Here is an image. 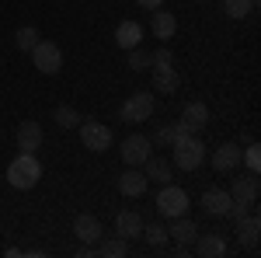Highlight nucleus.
<instances>
[{
  "label": "nucleus",
  "mask_w": 261,
  "mask_h": 258,
  "mask_svg": "<svg viewBox=\"0 0 261 258\" xmlns=\"http://www.w3.org/2000/svg\"><path fill=\"white\" fill-rule=\"evenodd\" d=\"M39 178H42V164L35 154H18L11 160V168H7V181L14 189H35Z\"/></svg>",
  "instance_id": "1"
},
{
  "label": "nucleus",
  "mask_w": 261,
  "mask_h": 258,
  "mask_svg": "<svg viewBox=\"0 0 261 258\" xmlns=\"http://www.w3.org/2000/svg\"><path fill=\"white\" fill-rule=\"evenodd\" d=\"M171 150H174V168L181 171H195L205 160V143L199 136H178L171 143Z\"/></svg>",
  "instance_id": "2"
},
{
  "label": "nucleus",
  "mask_w": 261,
  "mask_h": 258,
  "mask_svg": "<svg viewBox=\"0 0 261 258\" xmlns=\"http://www.w3.org/2000/svg\"><path fill=\"white\" fill-rule=\"evenodd\" d=\"M185 209H188V192L167 181V185L161 189V196H157V213L167 217V220H174V217H181Z\"/></svg>",
  "instance_id": "3"
},
{
  "label": "nucleus",
  "mask_w": 261,
  "mask_h": 258,
  "mask_svg": "<svg viewBox=\"0 0 261 258\" xmlns=\"http://www.w3.org/2000/svg\"><path fill=\"white\" fill-rule=\"evenodd\" d=\"M32 63H35V70H39V74H45V77L60 74V66H63V53H60V45H53V42L39 39V45L32 49Z\"/></svg>",
  "instance_id": "4"
},
{
  "label": "nucleus",
  "mask_w": 261,
  "mask_h": 258,
  "mask_svg": "<svg viewBox=\"0 0 261 258\" xmlns=\"http://www.w3.org/2000/svg\"><path fill=\"white\" fill-rule=\"evenodd\" d=\"M150 147H153V139L143 136V133L125 136V139H122V160H125V168H143V160L153 154Z\"/></svg>",
  "instance_id": "5"
},
{
  "label": "nucleus",
  "mask_w": 261,
  "mask_h": 258,
  "mask_svg": "<svg viewBox=\"0 0 261 258\" xmlns=\"http://www.w3.org/2000/svg\"><path fill=\"white\" fill-rule=\"evenodd\" d=\"M205 126H209V108H205L202 101H188V105H185V112H181L178 129L185 133V136H199Z\"/></svg>",
  "instance_id": "6"
},
{
  "label": "nucleus",
  "mask_w": 261,
  "mask_h": 258,
  "mask_svg": "<svg viewBox=\"0 0 261 258\" xmlns=\"http://www.w3.org/2000/svg\"><path fill=\"white\" fill-rule=\"evenodd\" d=\"M153 115V95L150 91H133L129 101L122 105V119L125 122H146Z\"/></svg>",
  "instance_id": "7"
},
{
  "label": "nucleus",
  "mask_w": 261,
  "mask_h": 258,
  "mask_svg": "<svg viewBox=\"0 0 261 258\" xmlns=\"http://www.w3.org/2000/svg\"><path fill=\"white\" fill-rule=\"evenodd\" d=\"M81 139H84V147H87V150H108V147H112V129H108V126H105V122H81Z\"/></svg>",
  "instance_id": "8"
},
{
  "label": "nucleus",
  "mask_w": 261,
  "mask_h": 258,
  "mask_svg": "<svg viewBox=\"0 0 261 258\" xmlns=\"http://www.w3.org/2000/svg\"><path fill=\"white\" fill-rule=\"evenodd\" d=\"M258 192H261V185H258V175L254 171L244 175V178H233V185H230V199L241 202V206H254Z\"/></svg>",
  "instance_id": "9"
},
{
  "label": "nucleus",
  "mask_w": 261,
  "mask_h": 258,
  "mask_svg": "<svg viewBox=\"0 0 261 258\" xmlns=\"http://www.w3.org/2000/svg\"><path fill=\"white\" fill-rule=\"evenodd\" d=\"M73 234L84 241V244H98L105 238V227H101L98 217H91V213H81V217L73 220Z\"/></svg>",
  "instance_id": "10"
},
{
  "label": "nucleus",
  "mask_w": 261,
  "mask_h": 258,
  "mask_svg": "<svg viewBox=\"0 0 261 258\" xmlns=\"http://www.w3.org/2000/svg\"><path fill=\"white\" fill-rule=\"evenodd\" d=\"M39 147H42V126L32 119L18 122V150L21 154H35Z\"/></svg>",
  "instance_id": "11"
},
{
  "label": "nucleus",
  "mask_w": 261,
  "mask_h": 258,
  "mask_svg": "<svg viewBox=\"0 0 261 258\" xmlns=\"http://www.w3.org/2000/svg\"><path fill=\"white\" fill-rule=\"evenodd\" d=\"M230 206H233V199H230V192H223V189H209L202 196V209L209 217H230Z\"/></svg>",
  "instance_id": "12"
},
{
  "label": "nucleus",
  "mask_w": 261,
  "mask_h": 258,
  "mask_svg": "<svg viewBox=\"0 0 261 258\" xmlns=\"http://www.w3.org/2000/svg\"><path fill=\"white\" fill-rule=\"evenodd\" d=\"M146 175H143V171H136V168H125V171H122L119 175V192L122 196H129V199H136V196H143V192H146Z\"/></svg>",
  "instance_id": "13"
},
{
  "label": "nucleus",
  "mask_w": 261,
  "mask_h": 258,
  "mask_svg": "<svg viewBox=\"0 0 261 258\" xmlns=\"http://www.w3.org/2000/svg\"><path fill=\"white\" fill-rule=\"evenodd\" d=\"M258 234H261V220L244 213V217L237 220V241H241L247 251H258Z\"/></svg>",
  "instance_id": "14"
},
{
  "label": "nucleus",
  "mask_w": 261,
  "mask_h": 258,
  "mask_svg": "<svg viewBox=\"0 0 261 258\" xmlns=\"http://www.w3.org/2000/svg\"><path fill=\"white\" fill-rule=\"evenodd\" d=\"M167 238H174L178 244L192 248V244H195V238H199V227H195V220H188L185 213H181V217H174L171 230H167Z\"/></svg>",
  "instance_id": "15"
},
{
  "label": "nucleus",
  "mask_w": 261,
  "mask_h": 258,
  "mask_svg": "<svg viewBox=\"0 0 261 258\" xmlns=\"http://www.w3.org/2000/svg\"><path fill=\"white\" fill-rule=\"evenodd\" d=\"M237 164H241V147L237 143H220L213 150V168L216 171H233Z\"/></svg>",
  "instance_id": "16"
},
{
  "label": "nucleus",
  "mask_w": 261,
  "mask_h": 258,
  "mask_svg": "<svg viewBox=\"0 0 261 258\" xmlns=\"http://www.w3.org/2000/svg\"><path fill=\"white\" fill-rule=\"evenodd\" d=\"M115 234L125 241H133V238H140L143 234V220L140 213H133V209H122L119 217H115Z\"/></svg>",
  "instance_id": "17"
},
{
  "label": "nucleus",
  "mask_w": 261,
  "mask_h": 258,
  "mask_svg": "<svg viewBox=\"0 0 261 258\" xmlns=\"http://www.w3.org/2000/svg\"><path fill=\"white\" fill-rule=\"evenodd\" d=\"M195 251L202 258H220V255H226V241L220 234H199L195 238Z\"/></svg>",
  "instance_id": "18"
},
{
  "label": "nucleus",
  "mask_w": 261,
  "mask_h": 258,
  "mask_svg": "<svg viewBox=\"0 0 261 258\" xmlns=\"http://www.w3.org/2000/svg\"><path fill=\"white\" fill-rule=\"evenodd\" d=\"M181 87V77L174 66H164V70H153V91L157 95H174Z\"/></svg>",
  "instance_id": "19"
},
{
  "label": "nucleus",
  "mask_w": 261,
  "mask_h": 258,
  "mask_svg": "<svg viewBox=\"0 0 261 258\" xmlns=\"http://www.w3.org/2000/svg\"><path fill=\"white\" fill-rule=\"evenodd\" d=\"M143 168H146L143 175H146V178H153L157 185H167V181L174 178V171H171V164H167L164 157H153V154H150V157L143 160Z\"/></svg>",
  "instance_id": "20"
},
{
  "label": "nucleus",
  "mask_w": 261,
  "mask_h": 258,
  "mask_svg": "<svg viewBox=\"0 0 261 258\" xmlns=\"http://www.w3.org/2000/svg\"><path fill=\"white\" fill-rule=\"evenodd\" d=\"M174 32H178V18L171 14V11H153V35L157 39H174Z\"/></svg>",
  "instance_id": "21"
},
{
  "label": "nucleus",
  "mask_w": 261,
  "mask_h": 258,
  "mask_svg": "<svg viewBox=\"0 0 261 258\" xmlns=\"http://www.w3.org/2000/svg\"><path fill=\"white\" fill-rule=\"evenodd\" d=\"M115 42H119L122 49H133V45L143 42V28L136 25V21H122L119 28H115Z\"/></svg>",
  "instance_id": "22"
},
{
  "label": "nucleus",
  "mask_w": 261,
  "mask_h": 258,
  "mask_svg": "<svg viewBox=\"0 0 261 258\" xmlns=\"http://www.w3.org/2000/svg\"><path fill=\"white\" fill-rule=\"evenodd\" d=\"M94 255H105V258H122V255H129V241L125 238H101L98 241V248H94Z\"/></svg>",
  "instance_id": "23"
},
{
  "label": "nucleus",
  "mask_w": 261,
  "mask_h": 258,
  "mask_svg": "<svg viewBox=\"0 0 261 258\" xmlns=\"http://www.w3.org/2000/svg\"><path fill=\"white\" fill-rule=\"evenodd\" d=\"M39 28H32V25H24V28H18V35H14V42H18V49H24V53H32L35 45H39Z\"/></svg>",
  "instance_id": "24"
},
{
  "label": "nucleus",
  "mask_w": 261,
  "mask_h": 258,
  "mask_svg": "<svg viewBox=\"0 0 261 258\" xmlns=\"http://www.w3.org/2000/svg\"><path fill=\"white\" fill-rule=\"evenodd\" d=\"M53 119H56V126H63V129H73V126L81 122V115H77V108H70V105H60V108L53 112Z\"/></svg>",
  "instance_id": "25"
},
{
  "label": "nucleus",
  "mask_w": 261,
  "mask_h": 258,
  "mask_svg": "<svg viewBox=\"0 0 261 258\" xmlns=\"http://www.w3.org/2000/svg\"><path fill=\"white\" fill-rule=\"evenodd\" d=\"M143 238L150 241L153 248H164V241H167V227H161V223H143Z\"/></svg>",
  "instance_id": "26"
},
{
  "label": "nucleus",
  "mask_w": 261,
  "mask_h": 258,
  "mask_svg": "<svg viewBox=\"0 0 261 258\" xmlns=\"http://www.w3.org/2000/svg\"><path fill=\"white\" fill-rule=\"evenodd\" d=\"M223 7H226L230 18H247L254 11V0H223Z\"/></svg>",
  "instance_id": "27"
},
{
  "label": "nucleus",
  "mask_w": 261,
  "mask_h": 258,
  "mask_svg": "<svg viewBox=\"0 0 261 258\" xmlns=\"http://www.w3.org/2000/svg\"><path fill=\"white\" fill-rule=\"evenodd\" d=\"M125 53H129V63H125L129 70H136V74H140V70L150 66V53H143L140 45H133V49H125Z\"/></svg>",
  "instance_id": "28"
},
{
  "label": "nucleus",
  "mask_w": 261,
  "mask_h": 258,
  "mask_svg": "<svg viewBox=\"0 0 261 258\" xmlns=\"http://www.w3.org/2000/svg\"><path fill=\"white\" fill-rule=\"evenodd\" d=\"M241 157L247 160V171H254V175H258V168H261V147H258V143H251L247 150H241Z\"/></svg>",
  "instance_id": "29"
},
{
  "label": "nucleus",
  "mask_w": 261,
  "mask_h": 258,
  "mask_svg": "<svg viewBox=\"0 0 261 258\" xmlns=\"http://www.w3.org/2000/svg\"><path fill=\"white\" fill-rule=\"evenodd\" d=\"M178 136H185L178 126H161V129H157V143H161V147H171Z\"/></svg>",
  "instance_id": "30"
},
{
  "label": "nucleus",
  "mask_w": 261,
  "mask_h": 258,
  "mask_svg": "<svg viewBox=\"0 0 261 258\" xmlns=\"http://www.w3.org/2000/svg\"><path fill=\"white\" fill-rule=\"evenodd\" d=\"M171 63H174L171 49H157V53L150 56V66H153V70H164V66H171Z\"/></svg>",
  "instance_id": "31"
},
{
  "label": "nucleus",
  "mask_w": 261,
  "mask_h": 258,
  "mask_svg": "<svg viewBox=\"0 0 261 258\" xmlns=\"http://www.w3.org/2000/svg\"><path fill=\"white\" fill-rule=\"evenodd\" d=\"M136 4H140V7H146V11H157L164 0H136Z\"/></svg>",
  "instance_id": "32"
},
{
  "label": "nucleus",
  "mask_w": 261,
  "mask_h": 258,
  "mask_svg": "<svg viewBox=\"0 0 261 258\" xmlns=\"http://www.w3.org/2000/svg\"><path fill=\"white\" fill-rule=\"evenodd\" d=\"M91 255H94V248H91V244H84L81 251H77V258H91Z\"/></svg>",
  "instance_id": "33"
}]
</instances>
